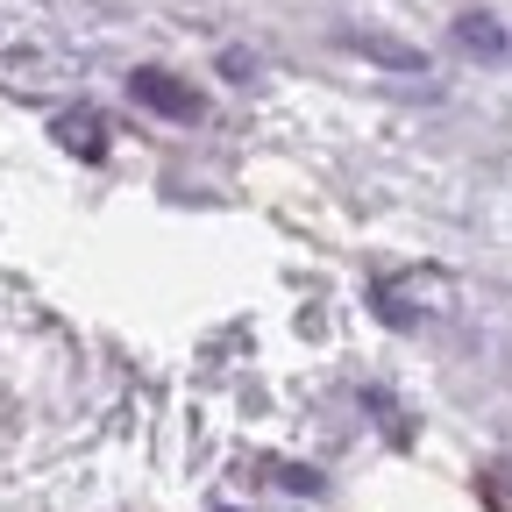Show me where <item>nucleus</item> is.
I'll list each match as a JSON object with an SVG mask.
<instances>
[{
  "label": "nucleus",
  "instance_id": "4",
  "mask_svg": "<svg viewBox=\"0 0 512 512\" xmlns=\"http://www.w3.org/2000/svg\"><path fill=\"white\" fill-rule=\"evenodd\" d=\"M456 43H463V50H484V57H498V50H505V36H498V22H491V15H463V22H456Z\"/></svg>",
  "mask_w": 512,
  "mask_h": 512
},
{
  "label": "nucleus",
  "instance_id": "1",
  "mask_svg": "<svg viewBox=\"0 0 512 512\" xmlns=\"http://www.w3.org/2000/svg\"><path fill=\"white\" fill-rule=\"evenodd\" d=\"M128 100L150 107V114H164V121H200V93L178 86L171 72H150V64H143L136 79H128Z\"/></svg>",
  "mask_w": 512,
  "mask_h": 512
},
{
  "label": "nucleus",
  "instance_id": "3",
  "mask_svg": "<svg viewBox=\"0 0 512 512\" xmlns=\"http://www.w3.org/2000/svg\"><path fill=\"white\" fill-rule=\"evenodd\" d=\"M57 143H64V150H79V157H100V150H107L100 114H64V121H57Z\"/></svg>",
  "mask_w": 512,
  "mask_h": 512
},
{
  "label": "nucleus",
  "instance_id": "5",
  "mask_svg": "<svg viewBox=\"0 0 512 512\" xmlns=\"http://www.w3.org/2000/svg\"><path fill=\"white\" fill-rule=\"evenodd\" d=\"M221 72H228V79H256V57H249V50H221Z\"/></svg>",
  "mask_w": 512,
  "mask_h": 512
},
{
  "label": "nucleus",
  "instance_id": "6",
  "mask_svg": "<svg viewBox=\"0 0 512 512\" xmlns=\"http://www.w3.org/2000/svg\"><path fill=\"white\" fill-rule=\"evenodd\" d=\"M221 512H228V505H221Z\"/></svg>",
  "mask_w": 512,
  "mask_h": 512
},
{
  "label": "nucleus",
  "instance_id": "2",
  "mask_svg": "<svg viewBox=\"0 0 512 512\" xmlns=\"http://www.w3.org/2000/svg\"><path fill=\"white\" fill-rule=\"evenodd\" d=\"M342 43L370 64H384V72H427V50L406 43V36H384V29H342Z\"/></svg>",
  "mask_w": 512,
  "mask_h": 512
}]
</instances>
